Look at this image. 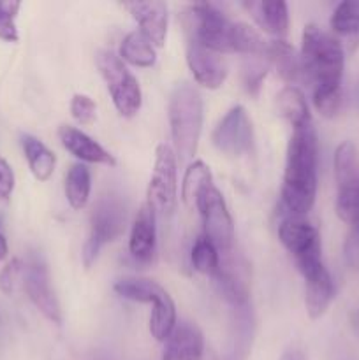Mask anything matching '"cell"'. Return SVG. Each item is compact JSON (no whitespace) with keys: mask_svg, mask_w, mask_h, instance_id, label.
<instances>
[{"mask_svg":"<svg viewBox=\"0 0 359 360\" xmlns=\"http://www.w3.org/2000/svg\"><path fill=\"white\" fill-rule=\"evenodd\" d=\"M319 141L312 123L298 127L287 144L282 204L291 217H305L317 197Z\"/></svg>","mask_w":359,"mask_h":360,"instance_id":"cell-1","label":"cell"},{"mask_svg":"<svg viewBox=\"0 0 359 360\" xmlns=\"http://www.w3.org/2000/svg\"><path fill=\"white\" fill-rule=\"evenodd\" d=\"M299 62L303 76L308 77L313 88L341 86L345 67L344 46L317 25L310 23L303 30Z\"/></svg>","mask_w":359,"mask_h":360,"instance_id":"cell-2","label":"cell"},{"mask_svg":"<svg viewBox=\"0 0 359 360\" xmlns=\"http://www.w3.org/2000/svg\"><path fill=\"white\" fill-rule=\"evenodd\" d=\"M169 125L180 160L196 155L203 130V97L190 83L176 84L169 97Z\"/></svg>","mask_w":359,"mask_h":360,"instance_id":"cell-3","label":"cell"},{"mask_svg":"<svg viewBox=\"0 0 359 360\" xmlns=\"http://www.w3.org/2000/svg\"><path fill=\"white\" fill-rule=\"evenodd\" d=\"M125 204L118 195L101 197L90 214V232L83 246L84 267H92L108 243L118 239L125 231Z\"/></svg>","mask_w":359,"mask_h":360,"instance_id":"cell-4","label":"cell"},{"mask_svg":"<svg viewBox=\"0 0 359 360\" xmlns=\"http://www.w3.org/2000/svg\"><path fill=\"white\" fill-rule=\"evenodd\" d=\"M336 214L348 227L359 225V153L352 141H344L334 151Z\"/></svg>","mask_w":359,"mask_h":360,"instance_id":"cell-5","label":"cell"},{"mask_svg":"<svg viewBox=\"0 0 359 360\" xmlns=\"http://www.w3.org/2000/svg\"><path fill=\"white\" fill-rule=\"evenodd\" d=\"M95 62L111 94L116 111L125 118H132L141 109V102H143V94H141L136 76L127 69L122 58L111 51H99Z\"/></svg>","mask_w":359,"mask_h":360,"instance_id":"cell-6","label":"cell"},{"mask_svg":"<svg viewBox=\"0 0 359 360\" xmlns=\"http://www.w3.org/2000/svg\"><path fill=\"white\" fill-rule=\"evenodd\" d=\"M190 39L215 53H232V28L234 23L208 2L194 4L187 13Z\"/></svg>","mask_w":359,"mask_h":360,"instance_id":"cell-7","label":"cell"},{"mask_svg":"<svg viewBox=\"0 0 359 360\" xmlns=\"http://www.w3.org/2000/svg\"><path fill=\"white\" fill-rule=\"evenodd\" d=\"M278 238L285 250L294 257L296 266L303 276L324 264L319 231L305 218L291 214L284 218L278 225Z\"/></svg>","mask_w":359,"mask_h":360,"instance_id":"cell-8","label":"cell"},{"mask_svg":"<svg viewBox=\"0 0 359 360\" xmlns=\"http://www.w3.org/2000/svg\"><path fill=\"white\" fill-rule=\"evenodd\" d=\"M196 207L199 210L201 220H203V236H206L213 243L218 252H232L236 239L234 221L229 213L224 195L213 183L201 190L196 200Z\"/></svg>","mask_w":359,"mask_h":360,"instance_id":"cell-9","label":"cell"},{"mask_svg":"<svg viewBox=\"0 0 359 360\" xmlns=\"http://www.w3.org/2000/svg\"><path fill=\"white\" fill-rule=\"evenodd\" d=\"M178 199L176 185V153L169 144H160L155 151L153 172L148 185V206L155 214L171 217Z\"/></svg>","mask_w":359,"mask_h":360,"instance_id":"cell-10","label":"cell"},{"mask_svg":"<svg viewBox=\"0 0 359 360\" xmlns=\"http://www.w3.org/2000/svg\"><path fill=\"white\" fill-rule=\"evenodd\" d=\"M215 148L231 157H241L252 150L253 127L243 105H234L225 112L211 134Z\"/></svg>","mask_w":359,"mask_h":360,"instance_id":"cell-11","label":"cell"},{"mask_svg":"<svg viewBox=\"0 0 359 360\" xmlns=\"http://www.w3.org/2000/svg\"><path fill=\"white\" fill-rule=\"evenodd\" d=\"M25 292L35 308L55 326H62V309L49 281V273L41 259H32L25 267Z\"/></svg>","mask_w":359,"mask_h":360,"instance_id":"cell-12","label":"cell"},{"mask_svg":"<svg viewBox=\"0 0 359 360\" xmlns=\"http://www.w3.org/2000/svg\"><path fill=\"white\" fill-rule=\"evenodd\" d=\"M187 63L197 83L208 90L220 88L227 77V65L222 56L192 39H189V44H187Z\"/></svg>","mask_w":359,"mask_h":360,"instance_id":"cell-13","label":"cell"},{"mask_svg":"<svg viewBox=\"0 0 359 360\" xmlns=\"http://www.w3.org/2000/svg\"><path fill=\"white\" fill-rule=\"evenodd\" d=\"M213 280L220 295L231 304V308L248 306V278H246L245 266L238 259H225L224 262H220Z\"/></svg>","mask_w":359,"mask_h":360,"instance_id":"cell-14","label":"cell"},{"mask_svg":"<svg viewBox=\"0 0 359 360\" xmlns=\"http://www.w3.org/2000/svg\"><path fill=\"white\" fill-rule=\"evenodd\" d=\"M125 9L132 14L134 20L139 23L141 34L153 46L162 48L168 34V6L158 0L151 2H127Z\"/></svg>","mask_w":359,"mask_h":360,"instance_id":"cell-15","label":"cell"},{"mask_svg":"<svg viewBox=\"0 0 359 360\" xmlns=\"http://www.w3.org/2000/svg\"><path fill=\"white\" fill-rule=\"evenodd\" d=\"M155 220H157L155 211L148 204H144L137 211L132 229H130L129 252L132 259L141 264L151 262L155 250H157V227H155Z\"/></svg>","mask_w":359,"mask_h":360,"instance_id":"cell-16","label":"cell"},{"mask_svg":"<svg viewBox=\"0 0 359 360\" xmlns=\"http://www.w3.org/2000/svg\"><path fill=\"white\" fill-rule=\"evenodd\" d=\"M160 360H204V336L199 327L190 322L176 323Z\"/></svg>","mask_w":359,"mask_h":360,"instance_id":"cell-17","label":"cell"},{"mask_svg":"<svg viewBox=\"0 0 359 360\" xmlns=\"http://www.w3.org/2000/svg\"><path fill=\"white\" fill-rule=\"evenodd\" d=\"M305 306L312 320H319L334 299V283L326 266H319L305 276Z\"/></svg>","mask_w":359,"mask_h":360,"instance_id":"cell-18","label":"cell"},{"mask_svg":"<svg viewBox=\"0 0 359 360\" xmlns=\"http://www.w3.org/2000/svg\"><path fill=\"white\" fill-rule=\"evenodd\" d=\"M58 137L60 141H62L63 148H65L70 155L80 158L81 162H88V164H104L111 165V167L116 165L115 157H113L108 150H104L97 141H94L90 136L81 132L76 127L62 125L58 129Z\"/></svg>","mask_w":359,"mask_h":360,"instance_id":"cell-19","label":"cell"},{"mask_svg":"<svg viewBox=\"0 0 359 360\" xmlns=\"http://www.w3.org/2000/svg\"><path fill=\"white\" fill-rule=\"evenodd\" d=\"M250 13V16L256 20V23L267 34L275 37H284L289 28V7L282 0L267 2V0H245L241 2Z\"/></svg>","mask_w":359,"mask_h":360,"instance_id":"cell-20","label":"cell"},{"mask_svg":"<svg viewBox=\"0 0 359 360\" xmlns=\"http://www.w3.org/2000/svg\"><path fill=\"white\" fill-rule=\"evenodd\" d=\"M266 60L267 63L275 65V69L280 74L282 79L291 83V86H294L296 81L303 76L299 56L296 55L294 48H292L289 42H285L284 39L270 41V44H267Z\"/></svg>","mask_w":359,"mask_h":360,"instance_id":"cell-21","label":"cell"},{"mask_svg":"<svg viewBox=\"0 0 359 360\" xmlns=\"http://www.w3.org/2000/svg\"><path fill=\"white\" fill-rule=\"evenodd\" d=\"M21 148H23L25 158L28 162L32 174L39 181H48L53 176L56 165V157L42 141L34 136H21Z\"/></svg>","mask_w":359,"mask_h":360,"instance_id":"cell-22","label":"cell"},{"mask_svg":"<svg viewBox=\"0 0 359 360\" xmlns=\"http://www.w3.org/2000/svg\"><path fill=\"white\" fill-rule=\"evenodd\" d=\"M277 108L282 118L287 120L294 129L312 123L308 102L298 86H285L277 95Z\"/></svg>","mask_w":359,"mask_h":360,"instance_id":"cell-23","label":"cell"},{"mask_svg":"<svg viewBox=\"0 0 359 360\" xmlns=\"http://www.w3.org/2000/svg\"><path fill=\"white\" fill-rule=\"evenodd\" d=\"M113 288L120 297L134 302H148V304H153L158 297L168 292L162 285L148 278H122L116 281Z\"/></svg>","mask_w":359,"mask_h":360,"instance_id":"cell-24","label":"cell"},{"mask_svg":"<svg viewBox=\"0 0 359 360\" xmlns=\"http://www.w3.org/2000/svg\"><path fill=\"white\" fill-rule=\"evenodd\" d=\"M120 58L130 65L151 67L157 60V53L153 44L141 32H130L120 44Z\"/></svg>","mask_w":359,"mask_h":360,"instance_id":"cell-25","label":"cell"},{"mask_svg":"<svg viewBox=\"0 0 359 360\" xmlns=\"http://www.w3.org/2000/svg\"><path fill=\"white\" fill-rule=\"evenodd\" d=\"M92 174L84 164L70 165L65 176V197L70 207L76 211L83 210L90 199Z\"/></svg>","mask_w":359,"mask_h":360,"instance_id":"cell-26","label":"cell"},{"mask_svg":"<svg viewBox=\"0 0 359 360\" xmlns=\"http://www.w3.org/2000/svg\"><path fill=\"white\" fill-rule=\"evenodd\" d=\"M176 306L171 295L165 292L162 297L153 302V309L150 315V333L157 341L165 343L176 327Z\"/></svg>","mask_w":359,"mask_h":360,"instance_id":"cell-27","label":"cell"},{"mask_svg":"<svg viewBox=\"0 0 359 360\" xmlns=\"http://www.w3.org/2000/svg\"><path fill=\"white\" fill-rule=\"evenodd\" d=\"M213 183V176H211L210 167H208L204 162L196 160L194 164L189 165V169L185 171L182 183V199L183 202L189 207L196 206L197 195L201 193V190L204 186L211 185Z\"/></svg>","mask_w":359,"mask_h":360,"instance_id":"cell-28","label":"cell"},{"mask_svg":"<svg viewBox=\"0 0 359 360\" xmlns=\"http://www.w3.org/2000/svg\"><path fill=\"white\" fill-rule=\"evenodd\" d=\"M331 30L341 37L359 35V0H344L331 14Z\"/></svg>","mask_w":359,"mask_h":360,"instance_id":"cell-29","label":"cell"},{"mask_svg":"<svg viewBox=\"0 0 359 360\" xmlns=\"http://www.w3.org/2000/svg\"><path fill=\"white\" fill-rule=\"evenodd\" d=\"M192 266L197 273L206 274V276L213 278L217 274L218 267H220V257H218V250L215 248L213 243L206 238V236H199L192 246Z\"/></svg>","mask_w":359,"mask_h":360,"instance_id":"cell-30","label":"cell"},{"mask_svg":"<svg viewBox=\"0 0 359 360\" xmlns=\"http://www.w3.org/2000/svg\"><path fill=\"white\" fill-rule=\"evenodd\" d=\"M341 86H317L313 88V105L324 118H334L341 108Z\"/></svg>","mask_w":359,"mask_h":360,"instance_id":"cell-31","label":"cell"},{"mask_svg":"<svg viewBox=\"0 0 359 360\" xmlns=\"http://www.w3.org/2000/svg\"><path fill=\"white\" fill-rule=\"evenodd\" d=\"M21 9V2L18 0H0V41L4 42H18L16 18Z\"/></svg>","mask_w":359,"mask_h":360,"instance_id":"cell-32","label":"cell"},{"mask_svg":"<svg viewBox=\"0 0 359 360\" xmlns=\"http://www.w3.org/2000/svg\"><path fill=\"white\" fill-rule=\"evenodd\" d=\"M250 62L245 63L243 67V83H245L246 91L250 95H257L260 90L264 77L267 74V60L266 58H257V56H248Z\"/></svg>","mask_w":359,"mask_h":360,"instance_id":"cell-33","label":"cell"},{"mask_svg":"<svg viewBox=\"0 0 359 360\" xmlns=\"http://www.w3.org/2000/svg\"><path fill=\"white\" fill-rule=\"evenodd\" d=\"M70 115L80 125H92L97 115V105L88 95L76 94L70 101Z\"/></svg>","mask_w":359,"mask_h":360,"instance_id":"cell-34","label":"cell"},{"mask_svg":"<svg viewBox=\"0 0 359 360\" xmlns=\"http://www.w3.org/2000/svg\"><path fill=\"white\" fill-rule=\"evenodd\" d=\"M344 255L352 269H359V225L351 227L344 243Z\"/></svg>","mask_w":359,"mask_h":360,"instance_id":"cell-35","label":"cell"},{"mask_svg":"<svg viewBox=\"0 0 359 360\" xmlns=\"http://www.w3.org/2000/svg\"><path fill=\"white\" fill-rule=\"evenodd\" d=\"M21 269H23V267H21V262L18 259H14L0 271V290H2L4 294H13L14 283H16L18 274L21 273Z\"/></svg>","mask_w":359,"mask_h":360,"instance_id":"cell-36","label":"cell"},{"mask_svg":"<svg viewBox=\"0 0 359 360\" xmlns=\"http://www.w3.org/2000/svg\"><path fill=\"white\" fill-rule=\"evenodd\" d=\"M14 171L6 158L0 157V202L7 200L14 190Z\"/></svg>","mask_w":359,"mask_h":360,"instance_id":"cell-37","label":"cell"},{"mask_svg":"<svg viewBox=\"0 0 359 360\" xmlns=\"http://www.w3.org/2000/svg\"><path fill=\"white\" fill-rule=\"evenodd\" d=\"M280 360H308V357H306L305 352L299 350V348H289L287 352H284Z\"/></svg>","mask_w":359,"mask_h":360,"instance_id":"cell-38","label":"cell"},{"mask_svg":"<svg viewBox=\"0 0 359 360\" xmlns=\"http://www.w3.org/2000/svg\"><path fill=\"white\" fill-rule=\"evenodd\" d=\"M348 323H351L352 330H354L355 336L359 338V308H354L348 315Z\"/></svg>","mask_w":359,"mask_h":360,"instance_id":"cell-39","label":"cell"},{"mask_svg":"<svg viewBox=\"0 0 359 360\" xmlns=\"http://www.w3.org/2000/svg\"><path fill=\"white\" fill-rule=\"evenodd\" d=\"M7 253H9V246H7V239L6 236H4L2 229H0V260L6 259Z\"/></svg>","mask_w":359,"mask_h":360,"instance_id":"cell-40","label":"cell"}]
</instances>
